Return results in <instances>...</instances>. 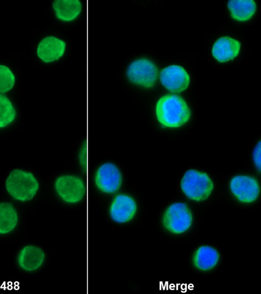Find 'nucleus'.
<instances>
[{
	"label": "nucleus",
	"mask_w": 261,
	"mask_h": 294,
	"mask_svg": "<svg viewBox=\"0 0 261 294\" xmlns=\"http://www.w3.org/2000/svg\"><path fill=\"white\" fill-rule=\"evenodd\" d=\"M55 188L59 197L70 204L80 202L85 193L84 181L74 175H64L58 177L55 182Z\"/></svg>",
	"instance_id": "423d86ee"
},
{
	"label": "nucleus",
	"mask_w": 261,
	"mask_h": 294,
	"mask_svg": "<svg viewBox=\"0 0 261 294\" xmlns=\"http://www.w3.org/2000/svg\"><path fill=\"white\" fill-rule=\"evenodd\" d=\"M219 258V254L216 249L208 246H202L195 252L193 262L197 269L205 271L213 268Z\"/></svg>",
	"instance_id": "4468645a"
},
{
	"label": "nucleus",
	"mask_w": 261,
	"mask_h": 294,
	"mask_svg": "<svg viewBox=\"0 0 261 294\" xmlns=\"http://www.w3.org/2000/svg\"><path fill=\"white\" fill-rule=\"evenodd\" d=\"M39 187L37 180L31 173L20 169L13 170L6 181L8 192L14 199L21 202L32 200Z\"/></svg>",
	"instance_id": "f03ea898"
},
{
	"label": "nucleus",
	"mask_w": 261,
	"mask_h": 294,
	"mask_svg": "<svg viewBox=\"0 0 261 294\" xmlns=\"http://www.w3.org/2000/svg\"><path fill=\"white\" fill-rule=\"evenodd\" d=\"M155 114L160 124L167 128H178L190 118L191 110L186 102L175 94H167L158 101Z\"/></svg>",
	"instance_id": "f257e3e1"
},
{
	"label": "nucleus",
	"mask_w": 261,
	"mask_h": 294,
	"mask_svg": "<svg viewBox=\"0 0 261 294\" xmlns=\"http://www.w3.org/2000/svg\"><path fill=\"white\" fill-rule=\"evenodd\" d=\"M137 211V204L130 196L125 194L116 195L109 207L111 219L118 223H125L132 219Z\"/></svg>",
	"instance_id": "9d476101"
},
{
	"label": "nucleus",
	"mask_w": 261,
	"mask_h": 294,
	"mask_svg": "<svg viewBox=\"0 0 261 294\" xmlns=\"http://www.w3.org/2000/svg\"><path fill=\"white\" fill-rule=\"evenodd\" d=\"M18 216L16 210L10 203H0V234H7L16 227Z\"/></svg>",
	"instance_id": "f3484780"
},
{
	"label": "nucleus",
	"mask_w": 261,
	"mask_h": 294,
	"mask_svg": "<svg viewBox=\"0 0 261 294\" xmlns=\"http://www.w3.org/2000/svg\"><path fill=\"white\" fill-rule=\"evenodd\" d=\"M180 187L188 198L201 202L206 200L211 194L214 183L207 174L191 169L184 175L180 181Z\"/></svg>",
	"instance_id": "7ed1b4c3"
},
{
	"label": "nucleus",
	"mask_w": 261,
	"mask_h": 294,
	"mask_svg": "<svg viewBox=\"0 0 261 294\" xmlns=\"http://www.w3.org/2000/svg\"><path fill=\"white\" fill-rule=\"evenodd\" d=\"M240 43L228 37H222L214 44L212 53L213 57L220 62H225L233 59L239 54Z\"/></svg>",
	"instance_id": "ddd939ff"
},
{
	"label": "nucleus",
	"mask_w": 261,
	"mask_h": 294,
	"mask_svg": "<svg viewBox=\"0 0 261 294\" xmlns=\"http://www.w3.org/2000/svg\"><path fill=\"white\" fill-rule=\"evenodd\" d=\"M162 223L169 232L176 234L188 231L193 223V215L188 206L177 202L169 205L164 213Z\"/></svg>",
	"instance_id": "20e7f679"
},
{
	"label": "nucleus",
	"mask_w": 261,
	"mask_h": 294,
	"mask_svg": "<svg viewBox=\"0 0 261 294\" xmlns=\"http://www.w3.org/2000/svg\"><path fill=\"white\" fill-rule=\"evenodd\" d=\"M126 75L128 80L134 84L149 88L152 87L156 81L158 69L150 60L139 58L129 64Z\"/></svg>",
	"instance_id": "39448f33"
},
{
	"label": "nucleus",
	"mask_w": 261,
	"mask_h": 294,
	"mask_svg": "<svg viewBox=\"0 0 261 294\" xmlns=\"http://www.w3.org/2000/svg\"><path fill=\"white\" fill-rule=\"evenodd\" d=\"M52 6L57 17L63 21L75 19L80 14L82 6L80 0H56Z\"/></svg>",
	"instance_id": "2eb2a0df"
},
{
	"label": "nucleus",
	"mask_w": 261,
	"mask_h": 294,
	"mask_svg": "<svg viewBox=\"0 0 261 294\" xmlns=\"http://www.w3.org/2000/svg\"><path fill=\"white\" fill-rule=\"evenodd\" d=\"M160 81L169 91L180 93L185 90L190 83V77L181 66L176 65L168 66L160 72Z\"/></svg>",
	"instance_id": "1a4fd4ad"
},
{
	"label": "nucleus",
	"mask_w": 261,
	"mask_h": 294,
	"mask_svg": "<svg viewBox=\"0 0 261 294\" xmlns=\"http://www.w3.org/2000/svg\"><path fill=\"white\" fill-rule=\"evenodd\" d=\"M229 187L233 195L243 203L254 202L259 194L257 181L254 177L248 175L234 176L230 181Z\"/></svg>",
	"instance_id": "0eeeda50"
},
{
	"label": "nucleus",
	"mask_w": 261,
	"mask_h": 294,
	"mask_svg": "<svg viewBox=\"0 0 261 294\" xmlns=\"http://www.w3.org/2000/svg\"><path fill=\"white\" fill-rule=\"evenodd\" d=\"M260 141L257 143L255 146L252 154L253 160L254 164L258 171H260Z\"/></svg>",
	"instance_id": "aec40b11"
},
{
	"label": "nucleus",
	"mask_w": 261,
	"mask_h": 294,
	"mask_svg": "<svg viewBox=\"0 0 261 294\" xmlns=\"http://www.w3.org/2000/svg\"><path fill=\"white\" fill-rule=\"evenodd\" d=\"M94 181L101 191L112 193L120 188L122 177L120 170L116 165L111 162H106L97 168Z\"/></svg>",
	"instance_id": "6e6552de"
},
{
	"label": "nucleus",
	"mask_w": 261,
	"mask_h": 294,
	"mask_svg": "<svg viewBox=\"0 0 261 294\" xmlns=\"http://www.w3.org/2000/svg\"><path fill=\"white\" fill-rule=\"evenodd\" d=\"M227 7L232 17L240 21L250 19L256 9V3L252 0H231L227 3Z\"/></svg>",
	"instance_id": "dca6fc26"
},
{
	"label": "nucleus",
	"mask_w": 261,
	"mask_h": 294,
	"mask_svg": "<svg viewBox=\"0 0 261 294\" xmlns=\"http://www.w3.org/2000/svg\"><path fill=\"white\" fill-rule=\"evenodd\" d=\"M15 84V77L6 66L0 65V93L9 91Z\"/></svg>",
	"instance_id": "6ab92c4d"
},
{
	"label": "nucleus",
	"mask_w": 261,
	"mask_h": 294,
	"mask_svg": "<svg viewBox=\"0 0 261 294\" xmlns=\"http://www.w3.org/2000/svg\"><path fill=\"white\" fill-rule=\"evenodd\" d=\"M45 259V254L39 247L29 244L24 246L17 256V263L20 268L27 272L39 269Z\"/></svg>",
	"instance_id": "f8f14e48"
},
{
	"label": "nucleus",
	"mask_w": 261,
	"mask_h": 294,
	"mask_svg": "<svg viewBox=\"0 0 261 294\" xmlns=\"http://www.w3.org/2000/svg\"><path fill=\"white\" fill-rule=\"evenodd\" d=\"M66 43L62 39L48 36L42 39L38 44L37 54L43 62L49 63L59 59L65 51Z\"/></svg>",
	"instance_id": "9b49d317"
},
{
	"label": "nucleus",
	"mask_w": 261,
	"mask_h": 294,
	"mask_svg": "<svg viewBox=\"0 0 261 294\" xmlns=\"http://www.w3.org/2000/svg\"><path fill=\"white\" fill-rule=\"evenodd\" d=\"M16 112L11 101L0 94V128L5 127L15 119Z\"/></svg>",
	"instance_id": "a211bd4d"
}]
</instances>
